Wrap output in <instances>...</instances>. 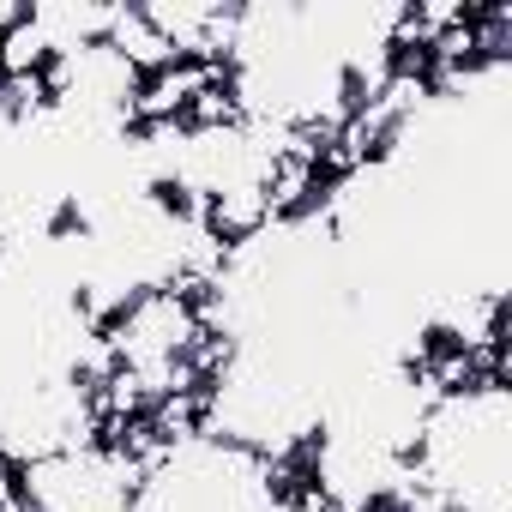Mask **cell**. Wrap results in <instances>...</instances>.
I'll return each instance as SVG.
<instances>
[{
    "label": "cell",
    "mask_w": 512,
    "mask_h": 512,
    "mask_svg": "<svg viewBox=\"0 0 512 512\" xmlns=\"http://www.w3.org/2000/svg\"><path fill=\"white\" fill-rule=\"evenodd\" d=\"M266 223H272V211H266V193H260V181H253V175L211 187V193H205V211H199V229H205L223 253L260 241Z\"/></svg>",
    "instance_id": "cell-2"
},
{
    "label": "cell",
    "mask_w": 512,
    "mask_h": 512,
    "mask_svg": "<svg viewBox=\"0 0 512 512\" xmlns=\"http://www.w3.org/2000/svg\"><path fill=\"white\" fill-rule=\"evenodd\" d=\"M193 338H199L193 302H181V296H175V290H163V284H145V290L121 308V320L103 332V344L115 350V362H121V368L175 362V356H187V350H193Z\"/></svg>",
    "instance_id": "cell-1"
},
{
    "label": "cell",
    "mask_w": 512,
    "mask_h": 512,
    "mask_svg": "<svg viewBox=\"0 0 512 512\" xmlns=\"http://www.w3.org/2000/svg\"><path fill=\"white\" fill-rule=\"evenodd\" d=\"M31 19V7H25V0H0V37H7L13 25H25Z\"/></svg>",
    "instance_id": "cell-5"
},
{
    "label": "cell",
    "mask_w": 512,
    "mask_h": 512,
    "mask_svg": "<svg viewBox=\"0 0 512 512\" xmlns=\"http://www.w3.org/2000/svg\"><path fill=\"white\" fill-rule=\"evenodd\" d=\"M103 43H109V49L139 73V79H145V73H163V67H175V61H181V55L157 37V25H151L139 7H115V19H109V37H103Z\"/></svg>",
    "instance_id": "cell-3"
},
{
    "label": "cell",
    "mask_w": 512,
    "mask_h": 512,
    "mask_svg": "<svg viewBox=\"0 0 512 512\" xmlns=\"http://www.w3.org/2000/svg\"><path fill=\"white\" fill-rule=\"evenodd\" d=\"M49 67H55V43L37 19H25L0 37V79H25V73H49Z\"/></svg>",
    "instance_id": "cell-4"
}]
</instances>
